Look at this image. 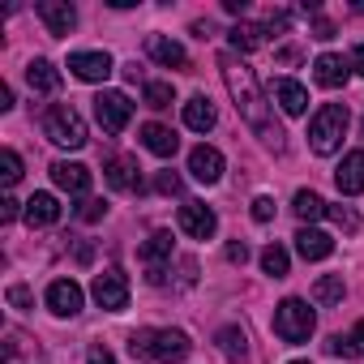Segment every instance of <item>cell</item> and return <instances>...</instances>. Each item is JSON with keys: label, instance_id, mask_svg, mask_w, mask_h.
Returning a JSON list of instances; mask_svg holds the SVG:
<instances>
[{"label": "cell", "instance_id": "8fae6325", "mask_svg": "<svg viewBox=\"0 0 364 364\" xmlns=\"http://www.w3.org/2000/svg\"><path fill=\"white\" fill-rule=\"evenodd\" d=\"M103 176H107V185L120 189V193H146V185L137 180V159H129V154H116L103 167Z\"/></svg>", "mask_w": 364, "mask_h": 364}, {"label": "cell", "instance_id": "ac0fdd59", "mask_svg": "<svg viewBox=\"0 0 364 364\" xmlns=\"http://www.w3.org/2000/svg\"><path fill=\"white\" fill-rule=\"evenodd\" d=\"M347 73H351V65H347L343 56H334V52H326V56L313 60V77H317V86H326V90H338V86L347 82Z\"/></svg>", "mask_w": 364, "mask_h": 364}, {"label": "cell", "instance_id": "ffe728a7", "mask_svg": "<svg viewBox=\"0 0 364 364\" xmlns=\"http://www.w3.org/2000/svg\"><path fill=\"white\" fill-rule=\"evenodd\" d=\"M274 103H279L287 116H304V107H309V90H304L300 82H291V77H279V82H274Z\"/></svg>", "mask_w": 364, "mask_h": 364}, {"label": "cell", "instance_id": "74e56055", "mask_svg": "<svg viewBox=\"0 0 364 364\" xmlns=\"http://www.w3.org/2000/svg\"><path fill=\"white\" fill-rule=\"evenodd\" d=\"M287 26H291V14H283V9H274V14L266 18V26H262V31H266V35H274V31H287Z\"/></svg>", "mask_w": 364, "mask_h": 364}, {"label": "cell", "instance_id": "3957f363", "mask_svg": "<svg viewBox=\"0 0 364 364\" xmlns=\"http://www.w3.org/2000/svg\"><path fill=\"white\" fill-rule=\"evenodd\" d=\"M347 124H351V112H347V103H326L313 120H309V146H313V154H334L338 146H343V133H347Z\"/></svg>", "mask_w": 364, "mask_h": 364}, {"label": "cell", "instance_id": "e0dca14e", "mask_svg": "<svg viewBox=\"0 0 364 364\" xmlns=\"http://www.w3.org/2000/svg\"><path fill=\"white\" fill-rule=\"evenodd\" d=\"M52 180H56V189L82 198L90 189V167H82V163H52Z\"/></svg>", "mask_w": 364, "mask_h": 364}, {"label": "cell", "instance_id": "cb8c5ba5", "mask_svg": "<svg viewBox=\"0 0 364 364\" xmlns=\"http://www.w3.org/2000/svg\"><path fill=\"white\" fill-rule=\"evenodd\" d=\"M26 82L35 95H56L60 90V73L52 69V60H31L26 65Z\"/></svg>", "mask_w": 364, "mask_h": 364}, {"label": "cell", "instance_id": "f35d334b", "mask_svg": "<svg viewBox=\"0 0 364 364\" xmlns=\"http://www.w3.org/2000/svg\"><path fill=\"white\" fill-rule=\"evenodd\" d=\"M86 364H116V355H112L103 343H95V347L86 351Z\"/></svg>", "mask_w": 364, "mask_h": 364}, {"label": "cell", "instance_id": "9a60e30c", "mask_svg": "<svg viewBox=\"0 0 364 364\" xmlns=\"http://www.w3.org/2000/svg\"><path fill=\"white\" fill-rule=\"evenodd\" d=\"M146 52H150V60H159L163 69H189V52L180 48L176 39H163V35H150L146 39Z\"/></svg>", "mask_w": 364, "mask_h": 364}, {"label": "cell", "instance_id": "bcb514c9", "mask_svg": "<svg viewBox=\"0 0 364 364\" xmlns=\"http://www.w3.org/2000/svg\"><path fill=\"white\" fill-rule=\"evenodd\" d=\"M360 129H364V120H360Z\"/></svg>", "mask_w": 364, "mask_h": 364}, {"label": "cell", "instance_id": "ab89813d", "mask_svg": "<svg viewBox=\"0 0 364 364\" xmlns=\"http://www.w3.org/2000/svg\"><path fill=\"white\" fill-rule=\"evenodd\" d=\"M228 262L245 266V262H249V245H245V240H232V245H228Z\"/></svg>", "mask_w": 364, "mask_h": 364}, {"label": "cell", "instance_id": "4316f807", "mask_svg": "<svg viewBox=\"0 0 364 364\" xmlns=\"http://www.w3.org/2000/svg\"><path fill=\"white\" fill-rule=\"evenodd\" d=\"M266 43V31L262 26H249V22H240V26H232V52H257Z\"/></svg>", "mask_w": 364, "mask_h": 364}, {"label": "cell", "instance_id": "f1b7e54d", "mask_svg": "<svg viewBox=\"0 0 364 364\" xmlns=\"http://www.w3.org/2000/svg\"><path fill=\"white\" fill-rule=\"evenodd\" d=\"M313 300L317 304H338L343 300V274H321L313 283Z\"/></svg>", "mask_w": 364, "mask_h": 364}, {"label": "cell", "instance_id": "2e32d148", "mask_svg": "<svg viewBox=\"0 0 364 364\" xmlns=\"http://www.w3.org/2000/svg\"><path fill=\"white\" fill-rule=\"evenodd\" d=\"M189 171H193V180H202V185H215V180L223 176V154L215 146H198L189 154Z\"/></svg>", "mask_w": 364, "mask_h": 364}, {"label": "cell", "instance_id": "5bb4252c", "mask_svg": "<svg viewBox=\"0 0 364 364\" xmlns=\"http://www.w3.org/2000/svg\"><path fill=\"white\" fill-rule=\"evenodd\" d=\"M48 309H52L56 317H77V313H82V287H77L73 279H56V283L48 287Z\"/></svg>", "mask_w": 364, "mask_h": 364}, {"label": "cell", "instance_id": "484cf974", "mask_svg": "<svg viewBox=\"0 0 364 364\" xmlns=\"http://www.w3.org/2000/svg\"><path fill=\"white\" fill-rule=\"evenodd\" d=\"M291 210H296V215H300L304 223H317L321 215H330V206H326V202H321V198H317L313 189H300V193L291 198Z\"/></svg>", "mask_w": 364, "mask_h": 364}, {"label": "cell", "instance_id": "83f0119b", "mask_svg": "<svg viewBox=\"0 0 364 364\" xmlns=\"http://www.w3.org/2000/svg\"><path fill=\"white\" fill-rule=\"evenodd\" d=\"M326 347H330L334 355H360V360H364V321H355V330H351L347 338H343V334H334Z\"/></svg>", "mask_w": 364, "mask_h": 364}, {"label": "cell", "instance_id": "8992f818", "mask_svg": "<svg viewBox=\"0 0 364 364\" xmlns=\"http://www.w3.org/2000/svg\"><path fill=\"white\" fill-rule=\"evenodd\" d=\"M90 296H95V304L107 309V313L129 309V279H124V270H103V274H95Z\"/></svg>", "mask_w": 364, "mask_h": 364}, {"label": "cell", "instance_id": "d6a6232c", "mask_svg": "<svg viewBox=\"0 0 364 364\" xmlns=\"http://www.w3.org/2000/svg\"><path fill=\"white\" fill-rule=\"evenodd\" d=\"M330 219L343 228V232H360V215L351 206H330Z\"/></svg>", "mask_w": 364, "mask_h": 364}, {"label": "cell", "instance_id": "4fadbf2b", "mask_svg": "<svg viewBox=\"0 0 364 364\" xmlns=\"http://www.w3.org/2000/svg\"><path fill=\"white\" fill-rule=\"evenodd\" d=\"M334 185H338V193H343V198L364 193V150L343 154V163H338V171H334Z\"/></svg>", "mask_w": 364, "mask_h": 364}, {"label": "cell", "instance_id": "e575fe53", "mask_svg": "<svg viewBox=\"0 0 364 364\" xmlns=\"http://www.w3.org/2000/svg\"><path fill=\"white\" fill-rule=\"evenodd\" d=\"M103 202L99 198H82V206H77V219H86V223H95V219H103Z\"/></svg>", "mask_w": 364, "mask_h": 364}, {"label": "cell", "instance_id": "d4e9b609", "mask_svg": "<svg viewBox=\"0 0 364 364\" xmlns=\"http://www.w3.org/2000/svg\"><path fill=\"white\" fill-rule=\"evenodd\" d=\"M215 343H219V351H223L228 360H236V364L249 355V338H245V330H240V326H223V330L215 334Z\"/></svg>", "mask_w": 364, "mask_h": 364}, {"label": "cell", "instance_id": "7402d4cb", "mask_svg": "<svg viewBox=\"0 0 364 364\" xmlns=\"http://www.w3.org/2000/svg\"><path fill=\"white\" fill-rule=\"evenodd\" d=\"M141 146L150 150V154H159V159H171L176 154V146H180V137L167 129V124H141Z\"/></svg>", "mask_w": 364, "mask_h": 364}, {"label": "cell", "instance_id": "52a82bcc", "mask_svg": "<svg viewBox=\"0 0 364 364\" xmlns=\"http://www.w3.org/2000/svg\"><path fill=\"white\" fill-rule=\"evenodd\" d=\"M95 116H99L103 133H124V124H129V116H133V103H129V95H120V90H103V95L95 99Z\"/></svg>", "mask_w": 364, "mask_h": 364}, {"label": "cell", "instance_id": "836d02e7", "mask_svg": "<svg viewBox=\"0 0 364 364\" xmlns=\"http://www.w3.org/2000/svg\"><path fill=\"white\" fill-rule=\"evenodd\" d=\"M154 189H159V193H171V198H176V193L185 189V185H180V176H176V171H159V176H154Z\"/></svg>", "mask_w": 364, "mask_h": 364}, {"label": "cell", "instance_id": "60d3db41", "mask_svg": "<svg viewBox=\"0 0 364 364\" xmlns=\"http://www.w3.org/2000/svg\"><path fill=\"white\" fill-rule=\"evenodd\" d=\"M18 219V202L14 198H0V223H14Z\"/></svg>", "mask_w": 364, "mask_h": 364}, {"label": "cell", "instance_id": "d590c367", "mask_svg": "<svg viewBox=\"0 0 364 364\" xmlns=\"http://www.w3.org/2000/svg\"><path fill=\"white\" fill-rule=\"evenodd\" d=\"M9 304H14V309H31V304H35L31 287H26V283H14V287H9Z\"/></svg>", "mask_w": 364, "mask_h": 364}, {"label": "cell", "instance_id": "8d00e7d4", "mask_svg": "<svg viewBox=\"0 0 364 364\" xmlns=\"http://www.w3.org/2000/svg\"><path fill=\"white\" fill-rule=\"evenodd\" d=\"M253 219L257 223H270L274 219V198H253Z\"/></svg>", "mask_w": 364, "mask_h": 364}, {"label": "cell", "instance_id": "6da1fadb", "mask_svg": "<svg viewBox=\"0 0 364 364\" xmlns=\"http://www.w3.org/2000/svg\"><path fill=\"white\" fill-rule=\"evenodd\" d=\"M219 69H223L228 95H232V103H236L240 120L253 129V137H257L262 146H270V150H283V124L274 120V107L266 103V95H262V86H257L253 69H249L236 52H223V56H219Z\"/></svg>", "mask_w": 364, "mask_h": 364}, {"label": "cell", "instance_id": "603a6c76", "mask_svg": "<svg viewBox=\"0 0 364 364\" xmlns=\"http://www.w3.org/2000/svg\"><path fill=\"white\" fill-rule=\"evenodd\" d=\"M22 215H26V223H31V228H52V223L60 219V202H56L52 193H35V198L26 202V210H22Z\"/></svg>", "mask_w": 364, "mask_h": 364}, {"label": "cell", "instance_id": "30bf717a", "mask_svg": "<svg viewBox=\"0 0 364 364\" xmlns=\"http://www.w3.org/2000/svg\"><path fill=\"white\" fill-rule=\"evenodd\" d=\"M69 69H73V77H82V82H107L116 65H112L107 52H73V56H69Z\"/></svg>", "mask_w": 364, "mask_h": 364}, {"label": "cell", "instance_id": "f6af8a7d", "mask_svg": "<svg viewBox=\"0 0 364 364\" xmlns=\"http://www.w3.org/2000/svg\"><path fill=\"white\" fill-rule=\"evenodd\" d=\"M291 364H309V360H291Z\"/></svg>", "mask_w": 364, "mask_h": 364}, {"label": "cell", "instance_id": "7c38bea8", "mask_svg": "<svg viewBox=\"0 0 364 364\" xmlns=\"http://www.w3.org/2000/svg\"><path fill=\"white\" fill-rule=\"evenodd\" d=\"M39 18H43L48 35H56V39L77 26V9L69 5V0H39Z\"/></svg>", "mask_w": 364, "mask_h": 364}, {"label": "cell", "instance_id": "5b68a950", "mask_svg": "<svg viewBox=\"0 0 364 364\" xmlns=\"http://www.w3.org/2000/svg\"><path fill=\"white\" fill-rule=\"evenodd\" d=\"M313 326H317V317H313L309 300H296V296H287V300L274 309V334H279L283 343H309Z\"/></svg>", "mask_w": 364, "mask_h": 364}, {"label": "cell", "instance_id": "d6986e66", "mask_svg": "<svg viewBox=\"0 0 364 364\" xmlns=\"http://www.w3.org/2000/svg\"><path fill=\"white\" fill-rule=\"evenodd\" d=\"M296 253H300L304 262H326V257L334 253V240H330L326 232H317V228H300V232H296Z\"/></svg>", "mask_w": 364, "mask_h": 364}, {"label": "cell", "instance_id": "7bdbcfd3", "mask_svg": "<svg viewBox=\"0 0 364 364\" xmlns=\"http://www.w3.org/2000/svg\"><path fill=\"white\" fill-rule=\"evenodd\" d=\"M351 69L364 77V43H355V52H351Z\"/></svg>", "mask_w": 364, "mask_h": 364}, {"label": "cell", "instance_id": "9c48e42d", "mask_svg": "<svg viewBox=\"0 0 364 364\" xmlns=\"http://www.w3.org/2000/svg\"><path fill=\"white\" fill-rule=\"evenodd\" d=\"M141 266H146V279L150 283H163V262H171V232H154L141 249H137Z\"/></svg>", "mask_w": 364, "mask_h": 364}, {"label": "cell", "instance_id": "ee69618b", "mask_svg": "<svg viewBox=\"0 0 364 364\" xmlns=\"http://www.w3.org/2000/svg\"><path fill=\"white\" fill-rule=\"evenodd\" d=\"M14 107V90L9 86H0V112H9Z\"/></svg>", "mask_w": 364, "mask_h": 364}, {"label": "cell", "instance_id": "b9f144b4", "mask_svg": "<svg viewBox=\"0 0 364 364\" xmlns=\"http://www.w3.org/2000/svg\"><path fill=\"white\" fill-rule=\"evenodd\" d=\"M313 39H334V22H326V18H313Z\"/></svg>", "mask_w": 364, "mask_h": 364}, {"label": "cell", "instance_id": "4dcf8cb0", "mask_svg": "<svg viewBox=\"0 0 364 364\" xmlns=\"http://www.w3.org/2000/svg\"><path fill=\"white\" fill-rule=\"evenodd\" d=\"M171 99H176L171 82H146V107L163 112V107H171Z\"/></svg>", "mask_w": 364, "mask_h": 364}, {"label": "cell", "instance_id": "44dd1931", "mask_svg": "<svg viewBox=\"0 0 364 364\" xmlns=\"http://www.w3.org/2000/svg\"><path fill=\"white\" fill-rule=\"evenodd\" d=\"M185 124H189L193 133H210V129L219 124V112H215V103H210L206 95H193V99L185 103Z\"/></svg>", "mask_w": 364, "mask_h": 364}, {"label": "cell", "instance_id": "7a4b0ae2", "mask_svg": "<svg viewBox=\"0 0 364 364\" xmlns=\"http://www.w3.org/2000/svg\"><path fill=\"white\" fill-rule=\"evenodd\" d=\"M193 351L185 330H137L129 334V355L133 360H159V364H180Z\"/></svg>", "mask_w": 364, "mask_h": 364}, {"label": "cell", "instance_id": "ba28073f", "mask_svg": "<svg viewBox=\"0 0 364 364\" xmlns=\"http://www.w3.org/2000/svg\"><path fill=\"white\" fill-rule=\"evenodd\" d=\"M176 219H180V232L193 236V240H210L219 232V219H215V210L206 202H185Z\"/></svg>", "mask_w": 364, "mask_h": 364}, {"label": "cell", "instance_id": "277c9868", "mask_svg": "<svg viewBox=\"0 0 364 364\" xmlns=\"http://www.w3.org/2000/svg\"><path fill=\"white\" fill-rule=\"evenodd\" d=\"M43 133H48V141H56L65 150H82L86 146V120L69 103H56V107L43 112Z\"/></svg>", "mask_w": 364, "mask_h": 364}, {"label": "cell", "instance_id": "f546056e", "mask_svg": "<svg viewBox=\"0 0 364 364\" xmlns=\"http://www.w3.org/2000/svg\"><path fill=\"white\" fill-rule=\"evenodd\" d=\"M262 270H266L270 279H283V274H287V249H283V245H266V249H262Z\"/></svg>", "mask_w": 364, "mask_h": 364}, {"label": "cell", "instance_id": "1f68e13d", "mask_svg": "<svg viewBox=\"0 0 364 364\" xmlns=\"http://www.w3.org/2000/svg\"><path fill=\"white\" fill-rule=\"evenodd\" d=\"M0 180H5V185H18V180H22V159H18V150H0Z\"/></svg>", "mask_w": 364, "mask_h": 364}]
</instances>
